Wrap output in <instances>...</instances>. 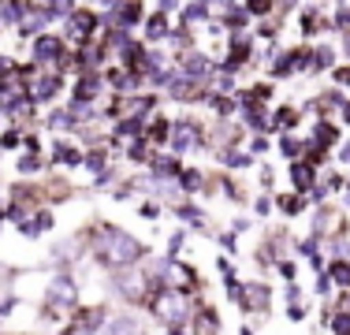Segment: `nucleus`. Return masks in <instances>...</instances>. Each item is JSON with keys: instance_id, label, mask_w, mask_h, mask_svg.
Masks as SVG:
<instances>
[{"instance_id": "1", "label": "nucleus", "mask_w": 350, "mask_h": 335, "mask_svg": "<svg viewBox=\"0 0 350 335\" xmlns=\"http://www.w3.org/2000/svg\"><path fill=\"white\" fill-rule=\"evenodd\" d=\"M97 246H101V257L112 268H127L142 257V242L127 231H105L101 239H97Z\"/></svg>"}, {"instance_id": "2", "label": "nucleus", "mask_w": 350, "mask_h": 335, "mask_svg": "<svg viewBox=\"0 0 350 335\" xmlns=\"http://www.w3.org/2000/svg\"><path fill=\"white\" fill-rule=\"evenodd\" d=\"M153 313L161 317L164 324H183L190 313V298L183 295V291H161V295L153 298Z\"/></svg>"}, {"instance_id": "3", "label": "nucleus", "mask_w": 350, "mask_h": 335, "mask_svg": "<svg viewBox=\"0 0 350 335\" xmlns=\"http://www.w3.org/2000/svg\"><path fill=\"white\" fill-rule=\"evenodd\" d=\"M198 142H202V127L194 120H179L168 134L172 153H190V149H198Z\"/></svg>"}, {"instance_id": "4", "label": "nucleus", "mask_w": 350, "mask_h": 335, "mask_svg": "<svg viewBox=\"0 0 350 335\" xmlns=\"http://www.w3.org/2000/svg\"><path fill=\"white\" fill-rule=\"evenodd\" d=\"M49 306L53 309H71L75 302H79V287H75L71 276H56L53 283H49Z\"/></svg>"}, {"instance_id": "5", "label": "nucleus", "mask_w": 350, "mask_h": 335, "mask_svg": "<svg viewBox=\"0 0 350 335\" xmlns=\"http://www.w3.org/2000/svg\"><path fill=\"white\" fill-rule=\"evenodd\" d=\"M34 60L38 64L64 60V41L56 38V34H38V38H34Z\"/></svg>"}, {"instance_id": "6", "label": "nucleus", "mask_w": 350, "mask_h": 335, "mask_svg": "<svg viewBox=\"0 0 350 335\" xmlns=\"http://www.w3.org/2000/svg\"><path fill=\"white\" fill-rule=\"evenodd\" d=\"M15 23H19V34H23V38H38V34L49 27V15H45V8H34V4H30Z\"/></svg>"}, {"instance_id": "7", "label": "nucleus", "mask_w": 350, "mask_h": 335, "mask_svg": "<svg viewBox=\"0 0 350 335\" xmlns=\"http://www.w3.org/2000/svg\"><path fill=\"white\" fill-rule=\"evenodd\" d=\"M68 27H71V38H94V30H97V15L94 12H75L68 15Z\"/></svg>"}, {"instance_id": "8", "label": "nucleus", "mask_w": 350, "mask_h": 335, "mask_svg": "<svg viewBox=\"0 0 350 335\" xmlns=\"http://www.w3.org/2000/svg\"><path fill=\"white\" fill-rule=\"evenodd\" d=\"M239 306L246 309H269V287H261V283H250V287H243V302Z\"/></svg>"}, {"instance_id": "9", "label": "nucleus", "mask_w": 350, "mask_h": 335, "mask_svg": "<svg viewBox=\"0 0 350 335\" xmlns=\"http://www.w3.org/2000/svg\"><path fill=\"white\" fill-rule=\"evenodd\" d=\"M179 71L187 75V79H202V75H209V60H205V56H198V53H190L187 60L179 64Z\"/></svg>"}, {"instance_id": "10", "label": "nucleus", "mask_w": 350, "mask_h": 335, "mask_svg": "<svg viewBox=\"0 0 350 335\" xmlns=\"http://www.w3.org/2000/svg\"><path fill=\"white\" fill-rule=\"evenodd\" d=\"M56 90H60V75H41V79L34 82V100L56 97Z\"/></svg>"}, {"instance_id": "11", "label": "nucleus", "mask_w": 350, "mask_h": 335, "mask_svg": "<svg viewBox=\"0 0 350 335\" xmlns=\"http://www.w3.org/2000/svg\"><path fill=\"white\" fill-rule=\"evenodd\" d=\"M146 38L149 41L168 38V19H164V12H157V15H149V19H146Z\"/></svg>"}, {"instance_id": "12", "label": "nucleus", "mask_w": 350, "mask_h": 335, "mask_svg": "<svg viewBox=\"0 0 350 335\" xmlns=\"http://www.w3.org/2000/svg\"><path fill=\"white\" fill-rule=\"evenodd\" d=\"M97 90H101V79H97V75H82L79 86H75V97H79V100H94Z\"/></svg>"}, {"instance_id": "13", "label": "nucleus", "mask_w": 350, "mask_h": 335, "mask_svg": "<svg viewBox=\"0 0 350 335\" xmlns=\"http://www.w3.org/2000/svg\"><path fill=\"white\" fill-rule=\"evenodd\" d=\"M291 183H295L298 190H306L313 183V164H306V161H295L291 164Z\"/></svg>"}, {"instance_id": "14", "label": "nucleus", "mask_w": 350, "mask_h": 335, "mask_svg": "<svg viewBox=\"0 0 350 335\" xmlns=\"http://www.w3.org/2000/svg\"><path fill=\"white\" fill-rule=\"evenodd\" d=\"M23 100V90L15 82H0V108H19Z\"/></svg>"}, {"instance_id": "15", "label": "nucleus", "mask_w": 350, "mask_h": 335, "mask_svg": "<svg viewBox=\"0 0 350 335\" xmlns=\"http://www.w3.org/2000/svg\"><path fill=\"white\" fill-rule=\"evenodd\" d=\"M71 12H75V0H49V4H45V15H49V19H53V15L68 19Z\"/></svg>"}, {"instance_id": "16", "label": "nucleus", "mask_w": 350, "mask_h": 335, "mask_svg": "<svg viewBox=\"0 0 350 335\" xmlns=\"http://www.w3.org/2000/svg\"><path fill=\"white\" fill-rule=\"evenodd\" d=\"M280 209H283L287 216H298V213L306 209V201L298 198V194H283V198H280Z\"/></svg>"}, {"instance_id": "17", "label": "nucleus", "mask_w": 350, "mask_h": 335, "mask_svg": "<svg viewBox=\"0 0 350 335\" xmlns=\"http://www.w3.org/2000/svg\"><path fill=\"white\" fill-rule=\"evenodd\" d=\"M53 157H56V161H60V164H79V161H82V157L75 153V146H68V142H60Z\"/></svg>"}, {"instance_id": "18", "label": "nucleus", "mask_w": 350, "mask_h": 335, "mask_svg": "<svg viewBox=\"0 0 350 335\" xmlns=\"http://www.w3.org/2000/svg\"><path fill=\"white\" fill-rule=\"evenodd\" d=\"M328 276H332L336 283H343V287H350V265H347V261H336Z\"/></svg>"}, {"instance_id": "19", "label": "nucleus", "mask_w": 350, "mask_h": 335, "mask_svg": "<svg viewBox=\"0 0 350 335\" xmlns=\"http://www.w3.org/2000/svg\"><path fill=\"white\" fill-rule=\"evenodd\" d=\"M336 64V53H332V49H317L313 53V67L317 71H324V67H332Z\"/></svg>"}, {"instance_id": "20", "label": "nucleus", "mask_w": 350, "mask_h": 335, "mask_svg": "<svg viewBox=\"0 0 350 335\" xmlns=\"http://www.w3.org/2000/svg\"><path fill=\"white\" fill-rule=\"evenodd\" d=\"M112 335H138V324L131 321V317H120V321L112 324Z\"/></svg>"}, {"instance_id": "21", "label": "nucleus", "mask_w": 350, "mask_h": 335, "mask_svg": "<svg viewBox=\"0 0 350 335\" xmlns=\"http://www.w3.org/2000/svg\"><path fill=\"white\" fill-rule=\"evenodd\" d=\"M276 123H280V127H295V123H298V112H295V108H280Z\"/></svg>"}, {"instance_id": "22", "label": "nucleus", "mask_w": 350, "mask_h": 335, "mask_svg": "<svg viewBox=\"0 0 350 335\" xmlns=\"http://www.w3.org/2000/svg\"><path fill=\"white\" fill-rule=\"evenodd\" d=\"M317 142L332 146V142H336V127H332V123H321V127H317Z\"/></svg>"}, {"instance_id": "23", "label": "nucleus", "mask_w": 350, "mask_h": 335, "mask_svg": "<svg viewBox=\"0 0 350 335\" xmlns=\"http://www.w3.org/2000/svg\"><path fill=\"white\" fill-rule=\"evenodd\" d=\"M246 12L250 15H265V12H272V0H250Z\"/></svg>"}, {"instance_id": "24", "label": "nucleus", "mask_w": 350, "mask_h": 335, "mask_svg": "<svg viewBox=\"0 0 350 335\" xmlns=\"http://www.w3.org/2000/svg\"><path fill=\"white\" fill-rule=\"evenodd\" d=\"M280 153L291 157V161H298V142H295V138H283V142H280Z\"/></svg>"}, {"instance_id": "25", "label": "nucleus", "mask_w": 350, "mask_h": 335, "mask_svg": "<svg viewBox=\"0 0 350 335\" xmlns=\"http://www.w3.org/2000/svg\"><path fill=\"white\" fill-rule=\"evenodd\" d=\"M49 127H71V116L68 112H53V116H49Z\"/></svg>"}, {"instance_id": "26", "label": "nucleus", "mask_w": 350, "mask_h": 335, "mask_svg": "<svg viewBox=\"0 0 350 335\" xmlns=\"http://www.w3.org/2000/svg\"><path fill=\"white\" fill-rule=\"evenodd\" d=\"M131 157H135V161H149V142H135V146H131Z\"/></svg>"}, {"instance_id": "27", "label": "nucleus", "mask_w": 350, "mask_h": 335, "mask_svg": "<svg viewBox=\"0 0 350 335\" xmlns=\"http://www.w3.org/2000/svg\"><path fill=\"white\" fill-rule=\"evenodd\" d=\"M198 187H202V175H198V172L183 175V190H198Z\"/></svg>"}, {"instance_id": "28", "label": "nucleus", "mask_w": 350, "mask_h": 335, "mask_svg": "<svg viewBox=\"0 0 350 335\" xmlns=\"http://www.w3.org/2000/svg\"><path fill=\"white\" fill-rule=\"evenodd\" d=\"M179 216H183V220H190V224H202V213H198L194 205H183V209H179Z\"/></svg>"}, {"instance_id": "29", "label": "nucleus", "mask_w": 350, "mask_h": 335, "mask_svg": "<svg viewBox=\"0 0 350 335\" xmlns=\"http://www.w3.org/2000/svg\"><path fill=\"white\" fill-rule=\"evenodd\" d=\"M332 328H336V335H350V317H347V313H339Z\"/></svg>"}, {"instance_id": "30", "label": "nucleus", "mask_w": 350, "mask_h": 335, "mask_svg": "<svg viewBox=\"0 0 350 335\" xmlns=\"http://www.w3.org/2000/svg\"><path fill=\"white\" fill-rule=\"evenodd\" d=\"M149 134H153V138H168V134H172V127H168L164 120H157L153 127H149Z\"/></svg>"}, {"instance_id": "31", "label": "nucleus", "mask_w": 350, "mask_h": 335, "mask_svg": "<svg viewBox=\"0 0 350 335\" xmlns=\"http://www.w3.org/2000/svg\"><path fill=\"white\" fill-rule=\"evenodd\" d=\"M138 213H142V216H146V220H157V213H161V209H157V205H153V201H146V205H142V209H138Z\"/></svg>"}, {"instance_id": "32", "label": "nucleus", "mask_w": 350, "mask_h": 335, "mask_svg": "<svg viewBox=\"0 0 350 335\" xmlns=\"http://www.w3.org/2000/svg\"><path fill=\"white\" fill-rule=\"evenodd\" d=\"M228 164H235V168H246V164H250V157H246V153H228Z\"/></svg>"}, {"instance_id": "33", "label": "nucleus", "mask_w": 350, "mask_h": 335, "mask_svg": "<svg viewBox=\"0 0 350 335\" xmlns=\"http://www.w3.org/2000/svg\"><path fill=\"white\" fill-rule=\"evenodd\" d=\"M19 168H23V172H34V168H38V157H23Z\"/></svg>"}, {"instance_id": "34", "label": "nucleus", "mask_w": 350, "mask_h": 335, "mask_svg": "<svg viewBox=\"0 0 350 335\" xmlns=\"http://www.w3.org/2000/svg\"><path fill=\"white\" fill-rule=\"evenodd\" d=\"M336 82H343V86H347V82H350V67H339V71H336Z\"/></svg>"}, {"instance_id": "35", "label": "nucleus", "mask_w": 350, "mask_h": 335, "mask_svg": "<svg viewBox=\"0 0 350 335\" xmlns=\"http://www.w3.org/2000/svg\"><path fill=\"white\" fill-rule=\"evenodd\" d=\"M269 149V138H254V153H265Z\"/></svg>"}, {"instance_id": "36", "label": "nucleus", "mask_w": 350, "mask_h": 335, "mask_svg": "<svg viewBox=\"0 0 350 335\" xmlns=\"http://www.w3.org/2000/svg\"><path fill=\"white\" fill-rule=\"evenodd\" d=\"M168 335H190V332H187V324H172Z\"/></svg>"}, {"instance_id": "37", "label": "nucleus", "mask_w": 350, "mask_h": 335, "mask_svg": "<svg viewBox=\"0 0 350 335\" xmlns=\"http://www.w3.org/2000/svg\"><path fill=\"white\" fill-rule=\"evenodd\" d=\"M343 161H350V142H347V146H343Z\"/></svg>"}, {"instance_id": "38", "label": "nucleus", "mask_w": 350, "mask_h": 335, "mask_svg": "<svg viewBox=\"0 0 350 335\" xmlns=\"http://www.w3.org/2000/svg\"><path fill=\"white\" fill-rule=\"evenodd\" d=\"M343 120H347V123H350V105H347V108H343Z\"/></svg>"}]
</instances>
